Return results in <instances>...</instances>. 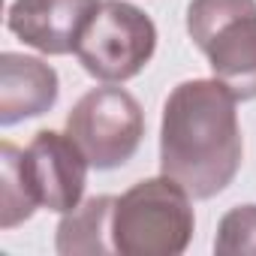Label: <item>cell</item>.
<instances>
[{
	"label": "cell",
	"mask_w": 256,
	"mask_h": 256,
	"mask_svg": "<svg viewBox=\"0 0 256 256\" xmlns=\"http://www.w3.org/2000/svg\"><path fill=\"white\" fill-rule=\"evenodd\" d=\"M190 193L169 175L145 178L114 202L112 241L124 256H178L187 250L196 214Z\"/></svg>",
	"instance_id": "7a4b0ae2"
},
{
	"label": "cell",
	"mask_w": 256,
	"mask_h": 256,
	"mask_svg": "<svg viewBox=\"0 0 256 256\" xmlns=\"http://www.w3.org/2000/svg\"><path fill=\"white\" fill-rule=\"evenodd\" d=\"M66 133L84 151L90 169L108 172L136 157L145 136V112L130 90L106 82L70 108Z\"/></svg>",
	"instance_id": "5b68a950"
},
{
	"label": "cell",
	"mask_w": 256,
	"mask_h": 256,
	"mask_svg": "<svg viewBox=\"0 0 256 256\" xmlns=\"http://www.w3.org/2000/svg\"><path fill=\"white\" fill-rule=\"evenodd\" d=\"M157 52V24L126 0H100L88 18L76 58L88 76L120 84L136 78Z\"/></svg>",
	"instance_id": "277c9868"
},
{
	"label": "cell",
	"mask_w": 256,
	"mask_h": 256,
	"mask_svg": "<svg viewBox=\"0 0 256 256\" xmlns=\"http://www.w3.org/2000/svg\"><path fill=\"white\" fill-rule=\"evenodd\" d=\"M235 94L217 78L181 82L160 120V172L178 181L193 199L223 193L244 157Z\"/></svg>",
	"instance_id": "6da1fadb"
},
{
	"label": "cell",
	"mask_w": 256,
	"mask_h": 256,
	"mask_svg": "<svg viewBox=\"0 0 256 256\" xmlns=\"http://www.w3.org/2000/svg\"><path fill=\"white\" fill-rule=\"evenodd\" d=\"M88 157L70 133L40 130L24 148V175L40 208L66 214L82 205L88 184Z\"/></svg>",
	"instance_id": "8992f818"
},
{
	"label": "cell",
	"mask_w": 256,
	"mask_h": 256,
	"mask_svg": "<svg viewBox=\"0 0 256 256\" xmlns=\"http://www.w3.org/2000/svg\"><path fill=\"white\" fill-rule=\"evenodd\" d=\"M214 253L220 256H256V205H235L217 223Z\"/></svg>",
	"instance_id": "8fae6325"
},
{
	"label": "cell",
	"mask_w": 256,
	"mask_h": 256,
	"mask_svg": "<svg viewBox=\"0 0 256 256\" xmlns=\"http://www.w3.org/2000/svg\"><path fill=\"white\" fill-rule=\"evenodd\" d=\"M60 94L58 70L40 58L4 52L0 54V126L46 114Z\"/></svg>",
	"instance_id": "ba28073f"
},
{
	"label": "cell",
	"mask_w": 256,
	"mask_h": 256,
	"mask_svg": "<svg viewBox=\"0 0 256 256\" xmlns=\"http://www.w3.org/2000/svg\"><path fill=\"white\" fill-rule=\"evenodd\" d=\"M96 4L100 0H12L6 28L42 54H76L78 36Z\"/></svg>",
	"instance_id": "52a82bcc"
},
{
	"label": "cell",
	"mask_w": 256,
	"mask_h": 256,
	"mask_svg": "<svg viewBox=\"0 0 256 256\" xmlns=\"http://www.w3.org/2000/svg\"><path fill=\"white\" fill-rule=\"evenodd\" d=\"M118 196H90L88 202L66 211L58 223L54 247L60 256H100L114 253L112 217Z\"/></svg>",
	"instance_id": "9c48e42d"
},
{
	"label": "cell",
	"mask_w": 256,
	"mask_h": 256,
	"mask_svg": "<svg viewBox=\"0 0 256 256\" xmlns=\"http://www.w3.org/2000/svg\"><path fill=\"white\" fill-rule=\"evenodd\" d=\"M40 208L24 175V151L12 142L0 145V229H16Z\"/></svg>",
	"instance_id": "30bf717a"
},
{
	"label": "cell",
	"mask_w": 256,
	"mask_h": 256,
	"mask_svg": "<svg viewBox=\"0 0 256 256\" xmlns=\"http://www.w3.org/2000/svg\"><path fill=\"white\" fill-rule=\"evenodd\" d=\"M187 34L235 100H256V0H190Z\"/></svg>",
	"instance_id": "3957f363"
}]
</instances>
